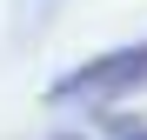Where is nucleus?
Returning <instances> with one entry per match:
<instances>
[{
  "mask_svg": "<svg viewBox=\"0 0 147 140\" xmlns=\"http://www.w3.org/2000/svg\"><path fill=\"white\" fill-rule=\"evenodd\" d=\"M134 140H147V133H134Z\"/></svg>",
  "mask_w": 147,
  "mask_h": 140,
  "instance_id": "nucleus-2",
  "label": "nucleus"
},
{
  "mask_svg": "<svg viewBox=\"0 0 147 140\" xmlns=\"http://www.w3.org/2000/svg\"><path fill=\"white\" fill-rule=\"evenodd\" d=\"M120 93H147V40L80 60L74 74L54 80V93H47V100H120Z\"/></svg>",
  "mask_w": 147,
  "mask_h": 140,
  "instance_id": "nucleus-1",
  "label": "nucleus"
}]
</instances>
